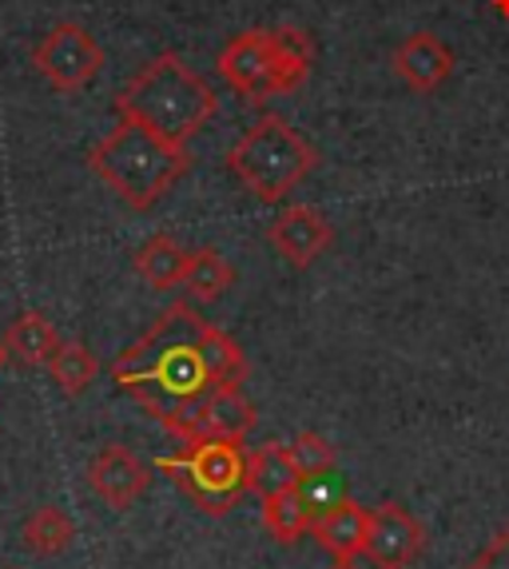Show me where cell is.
<instances>
[{"instance_id": "6da1fadb", "label": "cell", "mask_w": 509, "mask_h": 569, "mask_svg": "<svg viewBox=\"0 0 509 569\" xmlns=\"http://www.w3.org/2000/svg\"><path fill=\"white\" fill-rule=\"evenodd\" d=\"M112 382L171 438L191 442L211 395L247 382V355L223 327L203 319L191 299H180L163 307L156 323L116 355Z\"/></svg>"}, {"instance_id": "7a4b0ae2", "label": "cell", "mask_w": 509, "mask_h": 569, "mask_svg": "<svg viewBox=\"0 0 509 569\" xmlns=\"http://www.w3.org/2000/svg\"><path fill=\"white\" fill-rule=\"evenodd\" d=\"M216 112L219 96L196 68L183 64L180 52L151 57L116 96V116H132L143 128H151L168 143H180V148H188L191 136Z\"/></svg>"}, {"instance_id": "3957f363", "label": "cell", "mask_w": 509, "mask_h": 569, "mask_svg": "<svg viewBox=\"0 0 509 569\" xmlns=\"http://www.w3.org/2000/svg\"><path fill=\"white\" fill-rule=\"evenodd\" d=\"M88 168L132 211H151L191 171V156L132 116H116L112 132L88 152Z\"/></svg>"}, {"instance_id": "277c9868", "label": "cell", "mask_w": 509, "mask_h": 569, "mask_svg": "<svg viewBox=\"0 0 509 569\" xmlns=\"http://www.w3.org/2000/svg\"><path fill=\"white\" fill-rule=\"evenodd\" d=\"M319 163V152L295 132L283 116H259V120L231 143L227 152V168L251 191L259 203H283L295 188Z\"/></svg>"}, {"instance_id": "5b68a950", "label": "cell", "mask_w": 509, "mask_h": 569, "mask_svg": "<svg viewBox=\"0 0 509 569\" xmlns=\"http://www.w3.org/2000/svg\"><path fill=\"white\" fill-rule=\"evenodd\" d=\"M156 470L211 518L231 513L247 493V450L231 438H191L176 455L156 458Z\"/></svg>"}, {"instance_id": "8992f818", "label": "cell", "mask_w": 509, "mask_h": 569, "mask_svg": "<svg viewBox=\"0 0 509 569\" xmlns=\"http://www.w3.org/2000/svg\"><path fill=\"white\" fill-rule=\"evenodd\" d=\"M32 68L48 80V88H57V92H64V96L80 92V88H88L100 77L104 48L96 44V37L84 24L60 20V24H52V29L37 40V48H32Z\"/></svg>"}, {"instance_id": "52a82bcc", "label": "cell", "mask_w": 509, "mask_h": 569, "mask_svg": "<svg viewBox=\"0 0 509 569\" xmlns=\"http://www.w3.org/2000/svg\"><path fill=\"white\" fill-rule=\"evenodd\" d=\"M426 550V530L415 513L398 502L370 506L367 558L375 569H410Z\"/></svg>"}, {"instance_id": "ba28073f", "label": "cell", "mask_w": 509, "mask_h": 569, "mask_svg": "<svg viewBox=\"0 0 509 569\" xmlns=\"http://www.w3.org/2000/svg\"><path fill=\"white\" fill-rule=\"evenodd\" d=\"M88 486L104 506L112 510H128L148 493L151 486V466L140 462L128 447L120 442H108V447L96 450V458L88 462Z\"/></svg>"}, {"instance_id": "9c48e42d", "label": "cell", "mask_w": 509, "mask_h": 569, "mask_svg": "<svg viewBox=\"0 0 509 569\" xmlns=\"http://www.w3.org/2000/svg\"><path fill=\"white\" fill-rule=\"evenodd\" d=\"M267 243L275 247V256H283L291 267H311L319 256H327L335 243V223L322 211L295 203V208L279 211L267 228Z\"/></svg>"}, {"instance_id": "30bf717a", "label": "cell", "mask_w": 509, "mask_h": 569, "mask_svg": "<svg viewBox=\"0 0 509 569\" xmlns=\"http://www.w3.org/2000/svg\"><path fill=\"white\" fill-rule=\"evenodd\" d=\"M216 72L236 88L243 100H267L271 80V29L239 32L223 44L216 57Z\"/></svg>"}, {"instance_id": "8fae6325", "label": "cell", "mask_w": 509, "mask_h": 569, "mask_svg": "<svg viewBox=\"0 0 509 569\" xmlns=\"http://www.w3.org/2000/svg\"><path fill=\"white\" fill-rule=\"evenodd\" d=\"M395 72L406 88L415 92H438L453 72V52L435 37V32H410L390 57Z\"/></svg>"}, {"instance_id": "7c38bea8", "label": "cell", "mask_w": 509, "mask_h": 569, "mask_svg": "<svg viewBox=\"0 0 509 569\" xmlns=\"http://www.w3.org/2000/svg\"><path fill=\"white\" fill-rule=\"evenodd\" d=\"M311 533L319 538L322 550L335 558V566H355L359 558H367V538H370V506L342 498L330 513H322L311 526Z\"/></svg>"}, {"instance_id": "4fadbf2b", "label": "cell", "mask_w": 509, "mask_h": 569, "mask_svg": "<svg viewBox=\"0 0 509 569\" xmlns=\"http://www.w3.org/2000/svg\"><path fill=\"white\" fill-rule=\"evenodd\" d=\"M311 64H315L311 32L295 29V24L271 29V80H267V96L295 92L302 80L311 77Z\"/></svg>"}, {"instance_id": "5bb4252c", "label": "cell", "mask_w": 509, "mask_h": 569, "mask_svg": "<svg viewBox=\"0 0 509 569\" xmlns=\"http://www.w3.org/2000/svg\"><path fill=\"white\" fill-rule=\"evenodd\" d=\"M255 422H259V415H255V402L247 399V390L223 387L208 399V407L199 415L196 435L191 438H231V442H247Z\"/></svg>"}, {"instance_id": "9a60e30c", "label": "cell", "mask_w": 509, "mask_h": 569, "mask_svg": "<svg viewBox=\"0 0 509 569\" xmlns=\"http://www.w3.org/2000/svg\"><path fill=\"white\" fill-rule=\"evenodd\" d=\"M4 347H9V359L20 367H48V359L57 355L60 335L57 327L48 323L40 311H20L9 327H4Z\"/></svg>"}, {"instance_id": "2e32d148", "label": "cell", "mask_w": 509, "mask_h": 569, "mask_svg": "<svg viewBox=\"0 0 509 569\" xmlns=\"http://www.w3.org/2000/svg\"><path fill=\"white\" fill-rule=\"evenodd\" d=\"M188 256L171 236H151L148 243L136 251L132 267L136 276L151 287V291H171V287H183V271H188Z\"/></svg>"}, {"instance_id": "e0dca14e", "label": "cell", "mask_w": 509, "mask_h": 569, "mask_svg": "<svg viewBox=\"0 0 509 569\" xmlns=\"http://www.w3.org/2000/svg\"><path fill=\"white\" fill-rule=\"evenodd\" d=\"M236 287V267L219 256V247H196L183 271V291L191 303H216Z\"/></svg>"}, {"instance_id": "ac0fdd59", "label": "cell", "mask_w": 509, "mask_h": 569, "mask_svg": "<svg viewBox=\"0 0 509 569\" xmlns=\"http://www.w3.org/2000/svg\"><path fill=\"white\" fill-rule=\"evenodd\" d=\"M20 541L37 558H60L76 541V522L60 506H37L20 526Z\"/></svg>"}, {"instance_id": "d6986e66", "label": "cell", "mask_w": 509, "mask_h": 569, "mask_svg": "<svg viewBox=\"0 0 509 569\" xmlns=\"http://www.w3.org/2000/svg\"><path fill=\"white\" fill-rule=\"evenodd\" d=\"M295 478H299V470H295L283 442H263V447L247 450V490H255L259 498L291 490Z\"/></svg>"}, {"instance_id": "ffe728a7", "label": "cell", "mask_w": 509, "mask_h": 569, "mask_svg": "<svg viewBox=\"0 0 509 569\" xmlns=\"http://www.w3.org/2000/svg\"><path fill=\"white\" fill-rule=\"evenodd\" d=\"M48 375H52V382L60 387L64 399H80L96 382V375H100V359H96L92 347H84L80 339H72V342L60 339L57 355L48 359Z\"/></svg>"}, {"instance_id": "44dd1931", "label": "cell", "mask_w": 509, "mask_h": 569, "mask_svg": "<svg viewBox=\"0 0 509 569\" xmlns=\"http://www.w3.org/2000/svg\"><path fill=\"white\" fill-rule=\"evenodd\" d=\"M263 526L275 533V541H283V546H295L302 533H311L315 518L307 513V506L299 502V493L283 490L275 493V498H263Z\"/></svg>"}, {"instance_id": "7402d4cb", "label": "cell", "mask_w": 509, "mask_h": 569, "mask_svg": "<svg viewBox=\"0 0 509 569\" xmlns=\"http://www.w3.org/2000/svg\"><path fill=\"white\" fill-rule=\"evenodd\" d=\"M295 493H299V502L307 506V513H311L315 522H319L322 513L335 510L342 498H350L347 482H342V475L335 470V466H327V470H315V475H299V478H295Z\"/></svg>"}, {"instance_id": "603a6c76", "label": "cell", "mask_w": 509, "mask_h": 569, "mask_svg": "<svg viewBox=\"0 0 509 569\" xmlns=\"http://www.w3.org/2000/svg\"><path fill=\"white\" fill-rule=\"evenodd\" d=\"M287 455H291L295 470L299 475H315V470H327V466H335V447H330V438L315 435V430H302V435L291 438V447H287Z\"/></svg>"}, {"instance_id": "cb8c5ba5", "label": "cell", "mask_w": 509, "mask_h": 569, "mask_svg": "<svg viewBox=\"0 0 509 569\" xmlns=\"http://www.w3.org/2000/svg\"><path fill=\"white\" fill-rule=\"evenodd\" d=\"M466 569H509V526L493 533V541Z\"/></svg>"}, {"instance_id": "d4e9b609", "label": "cell", "mask_w": 509, "mask_h": 569, "mask_svg": "<svg viewBox=\"0 0 509 569\" xmlns=\"http://www.w3.org/2000/svg\"><path fill=\"white\" fill-rule=\"evenodd\" d=\"M493 4V12H498L501 20H509V0H490Z\"/></svg>"}, {"instance_id": "484cf974", "label": "cell", "mask_w": 509, "mask_h": 569, "mask_svg": "<svg viewBox=\"0 0 509 569\" xmlns=\"http://www.w3.org/2000/svg\"><path fill=\"white\" fill-rule=\"evenodd\" d=\"M9 347H4V339H0V370H4V367H9Z\"/></svg>"}, {"instance_id": "4316f807", "label": "cell", "mask_w": 509, "mask_h": 569, "mask_svg": "<svg viewBox=\"0 0 509 569\" xmlns=\"http://www.w3.org/2000/svg\"><path fill=\"white\" fill-rule=\"evenodd\" d=\"M335 569H355V566H335Z\"/></svg>"}]
</instances>
